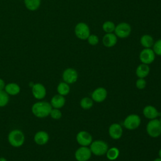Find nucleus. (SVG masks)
Masks as SVG:
<instances>
[{"label": "nucleus", "mask_w": 161, "mask_h": 161, "mask_svg": "<svg viewBox=\"0 0 161 161\" xmlns=\"http://www.w3.org/2000/svg\"><path fill=\"white\" fill-rule=\"evenodd\" d=\"M119 155V150L116 147L109 148L106 153V156L107 158L111 161L116 160L118 158Z\"/></svg>", "instance_id": "obj_24"}, {"label": "nucleus", "mask_w": 161, "mask_h": 161, "mask_svg": "<svg viewBox=\"0 0 161 161\" xmlns=\"http://www.w3.org/2000/svg\"><path fill=\"white\" fill-rule=\"evenodd\" d=\"M5 86H6L5 81L3 79L0 78V91L4 90V87H5Z\"/></svg>", "instance_id": "obj_32"}, {"label": "nucleus", "mask_w": 161, "mask_h": 161, "mask_svg": "<svg viewBox=\"0 0 161 161\" xmlns=\"http://www.w3.org/2000/svg\"><path fill=\"white\" fill-rule=\"evenodd\" d=\"M158 157L161 158V148H160V150H158Z\"/></svg>", "instance_id": "obj_35"}, {"label": "nucleus", "mask_w": 161, "mask_h": 161, "mask_svg": "<svg viewBox=\"0 0 161 161\" xmlns=\"http://www.w3.org/2000/svg\"><path fill=\"white\" fill-rule=\"evenodd\" d=\"M53 119L58 120L60 119L62 116V111H60V109H57V108H53L52 109L50 115H49Z\"/></svg>", "instance_id": "obj_28"}, {"label": "nucleus", "mask_w": 161, "mask_h": 161, "mask_svg": "<svg viewBox=\"0 0 161 161\" xmlns=\"http://www.w3.org/2000/svg\"><path fill=\"white\" fill-rule=\"evenodd\" d=\"M140 44L143 48H152L154 43L153 38L148 34L142 35L140 40Z\"/></svg>", "instance_id": "obj_21"}, {"label": "nucleus", "mask_w": 161, "mask_h": 161, "mask_svg": "<svg viewBox=\"0 0 161 161\" xmlns=\"http://www.w3.org/2000/svg\"><path fill=\"white\" fill-rule=\"evenodd\" d=\"M116 25L111 21H106L102 25V28L106 33H114L115 30Z\"/></svg>", "instance_id": "obj_26"}, {"label": "nucleus", "mask_w": 161, "mask_h": 161, "mask_svg": "<svg viewBox=\"0 0 161 161\" xmlns=\"http://www.w3.org/2000/svg\"><path fill=\"white\" fill-rule=\"evenodd\" d=\"M131 32L130 25L126 22H121L116 25L114 33L118 38H126L130 36Z\"/></svg>", "instance_id": "obj_7"}, {"label": "nucleus", "mask_w": 161, "mask_h": 161, "mask_svg": "<svg viewBox=\"0 0 161 161\" xmlns=\"http://www.w3.org/2000/svg\"><path fill=\"white\" fill-rule=\"evenodd\" d=\"M66 100L65 96L60 95L58 94L54 95L50 100V104L53 108L61 109L65 104Z\"/></svg>", "instance_id": "obj_18"}, {"label": "nucleus", "mask_w": 161, "mask_h": 161, "mask_svg": "<svg viewBox=\"0 0 161 161\" xmlns=\"http://www.w3.org/2000/svg\"><path fill=\"white\" fill-rule=\"evenodd\" d=\"M141 124V118L136 114H130L128 115L123 121L124 127L128 130L137 129Z\"/></svg>", "instance_id": "obj_5"}, {"label": "nucleus", "mask_w": 161, "mask_h": 161, "mask_svg": "<svg viewBox=\"0 0 161 161\" xmlns=\"http://www.w3.org/2000/svg\"><path fill=\"white\" fill-rule=\"evenodd\" d=\"M135 85L137 89L140 90L144 89L147 86V82L144 78H138L136 80Z\"/></svg>", "instance_id": "obj_31"}, {"label": "nucleus", "mask_w": 161, "mask_h": 161, "mask_svg": "<svg viewBox=\"0 0 161 161\" xmlns=\"http://www.w3.org/2000/svg\"><path fill=\"white\" fill-rule=\"evenodd\" d=\"M155 53L151 48H144L139 54V59L142 64H151L155 58Z\"/></svg>", "instance_id": "obj_8"}, {"label": "nucleus", "mask_w": 161, "mask_h": 161, "mask_svg": "<svg viewBox=\"0 0 161 161\" xmlns=\"http://www.w3.org/2000/svg\"><path fill=\"white\" fill-rule=\"evenodd\" d=\"M33 97L38 101L43 99L47 95V89L43 84L40 82L35 83L31 88Z\"/></svg>", "instance_id": "obj_12"}, {"label": "nucleus", "mask_w": 161, "mask_h": 161, "mask_svg": "<svg viewBox=\"0 0 161 161\" xmlns=\"http://www.w3.org/2000/svg\"><path fill=\"white\" fill-rule=\"evenodd\" d=\"M62 80L64 82L70 84H74L78 79L77 71L72 67L65 69L62 72Z\"/></svg>", "instance_id": "obj_9"}, {"label": "nucleus", "mask_w": 161, "mask_h": 161, "mask_svg": "<svg viewBox=\"0 0 161 161\" xmlns=\"http://www.w3.org/2000/svg\"><path fill=\"white\" fill-rule=\"evenodd\" d=\"M153 161H161V158H159V157H158V158H155Z\"/></svg>", "instance_id": "obj_36"}, {"label": "nucleus", "mask_w": 161, "mask_h": 161, "mask_svg": "<svg viewBox=\"0 0 161 161\" xmlns=\"http://www.w3.org/2000/svg\"><path fill=\"white\" fill-rule=\"evenodd\" d=\"M92 155L89 147L84 146L79 147L74 153V157L77 161H88Z\"/></svg>", "instance_id": "obj_11"}, {"label": "nucleus", "mask_w": 161, "mask_h": 161, "mask_svg": "<svg viewBox=\"0 0 161 161\" xmlns=\"http://www.w3.org/2000/svg\"><path fill=\"white\" fill-rule=\"evenodd\" d=\"M24 4L26 9L31 11H35L40 8L41 0H24Z\"/></svg>", "instance_id": "obj_23"}, {"label": "nucleus", "mask_w": 161, "mask_h": 161, "mask_svg": "<svg viewBox=\"0 0 161 161\" xmlns=\"http://www.w3.org/2000/svg\"><path fill=\"white\" fill-rule=\"evenodd\" d=\"M94 104V101L91 97H84L80 101V106L81 108L85 110L90 109Z\"/></svg>", "instance_id": "obj_25"}, {"label": "nucleus", "mask_w": 161, "mask_h": 161, "mask_svg": "<svg viewBox=\"0 0 161 161\" xmlns=\"http://www.w3.org/2000/svg\"><path fill=\"white\" fill-rule=\"evenodd\" d=\"M108 96L107 90L103 87H99L96 88L91 94V99L94 102L102 103L103 102Z\"/></svg>", "instance_id": "obj_13"}, {"label": "nucleus", "mask_w": 161, "mask_h": 161, "mask_svg": "<svg viewBox=\"0 0 161 161\" xmlns=\"http://www.w3.org/2000/svg\"><path fill=\"white\" fill-rule=\"evenodd\" d=\"M0 161H8V160H7V159L5 157H0Z\"/></svg>", "instance_id": "obj_33"}, {"label": "nucleus", "mask_w": 161, "mask_h": 161, "mask_svg": "<svg viewBox=\"0 0 161 161\" xmlns=\"http://www.w3.org/2000/svg\"><path fill=\"white\" fill-rule=\"evenodd\" d=\"M50 139L49 134L44 131V130H40L35 133L33 136V141L34 142L40 146L46 145Z\"/></svg>", "instance_id": "obj_15"}, {"label": "nucleus", "mask_w": 161, "mask_h": 161, "mask_svg": "<svg viewBox=\"0 0 161 161\" xmlns=\"http://www.w3.org/2000/svg\"><path fill=\"white\" fill-rule=\"evenodd\" d=\"M52 107L50 102L40 100L33 104L31 108L32 114L38 118H45L50 115Z\"/></svg>", "instance_id": "obj_1"}, {"label": "nucleus", "mask_w": 161, "mask_h": 161, "mask_svg": "<svg viewBox=\"0 0 161 161\" xmlns=\"http://www.w3.org/2000/svg\"><path fill=\"white\" fill-rule=\"evenodd\" d=\"M158 120L160 121V123H161V117H160V118H158Z\"/></svg>", "instance_id": "obj_37"}, {"label": "nucleus", "mask_w": 161, "mask_h": 161, "mask_svg": "<svg viewBox=\"0 0 161 161\" xmlns=\"http://www.w3.org/2000/svg\"><path fill=\"white\" fill-rule=\"evenodd\" d=\"M118 42V37L114 33H106L102 39L103 44L107 48H111L116 45Z\"/></svg>", "instance_id": "obj_17"}, {"label": "nucleus", "mask_w": 161, "mask_h": 161, "mask_svg": "<svg viewBox=\"0 0 161 161\" xmlns=\"http://www.w3.org/2000/svg\"><path fill=\"white\" fill-rule=\"evenodd\" d=\"M143 116L148 119H156L160 116V113L157 109V108L152 105H147L143 109Z\"/></svg>", "instance_id": "obj_16"}, {"label": "nucleus", "mask_w": 161, "mask_h": 161, "mask_svg": "<svg viewBox=\"0 0 161 161\" xmlns=\"http://www.w3.org/2000/svg\"><path fill=\"white\" fill-rule=\"evenodd\" d=\"M9 102V96L4 90L0 91V108L8 105Z\"/></svg>", "instance_id": "obj_27"}, {"label": "nucleus", "mask_w": 161, "mask_h": 161, "mask_svg": "<svg viewBox=\"0 0 161 161\" xmlns=\"http://www.w3.org/2000/svg\"><path fill=\"white\" fill-rule=\"evenodd\" d=\"M152 49L156 55L161 56V38L154 42Z\"/></svg>", "instance_id": "obj_29"}, {"label": "nucleus", "mask_w": 161, "mask_h": 161, "mask_svg": "<svg viewBox=\"0 0 161 161\" xmlns=\"http://www.w3.org/2000/svg\"><path fill=\"white\" fill-rule=\"evenodd\" d=\"M70 88L69 84L62 81L58 83L57 86V93L63 96H65L68 95L70 92Z\"/></svg>", "instance_id": "obj_22"}, {"label": "nucleus", "mask_w": 161, "mask_h": 161, "mask_svg": "<svg viewBox=\"0 0 161 161\" xmlns=\"http://www.w3.org/2000/svg\"><path fill=\"white\" fill-rule=\"evenodd\" d=\"M146 131L150 137H158L161 135V123L158 119H150L146 125Z\"/></svg>", "instance_id": "obj_4"}, {"label": "nucleus", "mask_w": 161, "mask_h": 161, "mask_svg": "<svg viewBox=\"0 0 161 161\" xmlns=\"http://www.w3.org/2000/svg\"><path fill=\"white\" fill-rule=\"evenodd\" d=\"M75 139L77 143L80 146L84 147H89L93 141L91 134L89 132L84 130L79 131L76 135Z\"/></svg>", "instance_id": "obj_10"}, {"label": "nucleus", "mask_w": 161, "mask_h": 161, "mask_svg": "<svg viewBox=\"0 0 161 161\" xmlns=\"http://www.w3.org/2000/svg\"><path fill=\"white\" fill-rule=\"evenodd\" d=\"M89 147L92 154L96 156H103L106 155V153L109 148L108 143L105 141L101 140L92 141Z\"/></svg>", "instance_id": "obj_3"}, {"label": "nucleus", "mask_w": 161, "mask_h": 161, "mask_svg": "<svg viewBox=\"0 0 161 161\" xmlns=\"http://www.w3.org/2000/svg\"><path fill=\"white\" fill-rule=\"evenodd\" d=\"M123 133V130L121 125L117 123H112L108 128V134L113 140L119 139Z\"/></svg>", "instance_id": "obj_14"}, {"label": "nucleus", "mask_w": 161, "mask_h": 161, "mask_svg": "<svg viewBox=\"0 0 161 161\" xmlns=\"http://www.w3.org/2000/svg\"><path fill=\"white\" fill-rule=\"evenodd\" d=\"M9 96H16L20 93L21 87L19 84L15 82H9L6 84L4 89Z\"/></svg>", "instance_id": "obj_19"}, {"label": "nucleus", "mask_w": 161, "mask_h": 161, "mask_svg": "<svg viewBox=\"0 0 161 161\" xmlns=\"http://www.w3.org/2000/svg\"><path fill=\"white\" fill-rule=\"evenodd\" d=\"M34 84H35V83H34V82H29V84H28V85H29V86L31 88V87L33 86Z\"/></svg>", "instance_id": "obj_34"}, {"label": "nucleus", "mask_w": 161, "mask_h": 161, "mask_svg": "<svg viewBox=\"0 0 161 161\" xmlns=\"http://www.w3.org/2000/svg\"><path fill=\"white\" fill-rule=\"evenodd\" d=\"M87 40L89 45H91L92 46H95L99 43V39L96 35L91 34L87 38Z\"/></svg>", "instance_id": "obj_30"}, {"label": "nucleus", "mask_w": 161, "mask_h": 161, "mask_svg": "<svg viewBox=\"0 0 161 161\" xmlns=\"http://www.w3.org/2000/svg\"><path fill=\"white\" fill-rule=\"evenodd\" d=\"M8 142L9 144L13 147H21L25 143V135L21 130H12L8 135Z\"/></svg>", "instance_id": "obj_2"}, {"label": "nucleus", "mask_w": 161, "mask_h": 161, "mask_svg": "<svg viewBox=\"0 0 161 161\" xmlns=\"http://www.w3.org/2000/svg\"><path fill=\"white\" fill-rule=\"evenodd\" d=\"M74 33L77 38L80 40H87L91 35L90 28L88 25L84 22H79L74 28Z\"/></svg>", "instance_id": "obj_6"}, {"label": "nucleus", "mask_w": 161, "mask_h": 161, "mask_svg": "<svg viewBox=\"0 0 161 161\" xmlns=\"http://www.w3.org/2000/svg\"><path fill=\"white\" fill-rule=\"evenodd\" d=\"M150 73L149 65L145 64H140L136 69L135 74L138 78H145Z\"/></svg>", "instance_id": "obj_20"}]
</instances>
